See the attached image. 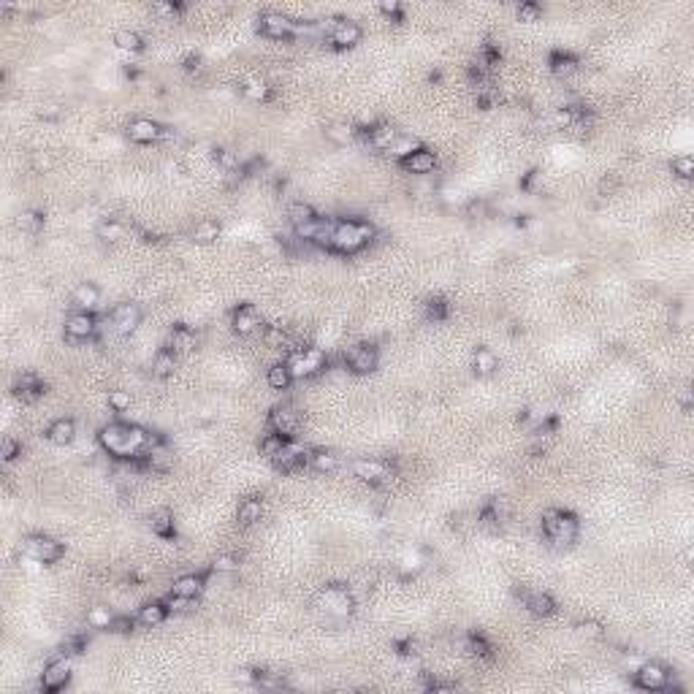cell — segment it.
<instances>
[{
	"instance_id": "obj_35",
	"label": "cell",
	"mask_w": 694,
	"mask_h": 694,
	"mask_svg": "<svg viewBox=\"0 0 694 694\" xmlns=\"http://www.w3.org/2000/svg\"><path fill=\"white\" fill-rule=\"evenodd\" d=\"M266 382H269L274 391H285V388H290V382H293V372H290L287 361L274 364V366L269 369V375H266Z\"/></svg>"
},
{
	"instance_id": "obj_22",
	"label": "cell",
	"mask_w": 694,
	"mask_h": 694,
	"mask_svg": "<svg viewBox=\"0 0 694 694\" xmlns=\"http://www.w3.org/2000/svg\"><path fill=\"white\" fill-rule=\"evenodd\" d=\"M195 347H198V334L193 328H188V326L171 328V334H168V350H174L179 355V353H193Z\"/></svg>"
},
{
	"instance_id": "obj_7",
	"label": "cell",
	"mask_w": 694,
	"mask_h": 694,
	"mask_svg": "<svg viewBox=\"0 0 694 694\" xmlns=\"http://www.w3.org/2000/svg\"><path fill=\"white\" fill-rule=\"evenodd\" d=\"M634 684L637 689H646V692H664L673 684V673L670 667L659 662H643L634 673Z\"/></svg>"
},
{
	"instance_id": "obj_16",
	"label": "cell",
	"mask_w": 694,
	"mask_h": 694,
	"mask_svg": "<svg viewBox=\"0 0 694 694\" xmlns=\"http://www.w3.org/2000/svg\"><path fill=\"white\" fill-rule=\"evenodd\" d=\"M350 470L364 483H382V480L391 477V467L385 461H380V459H355Z\"/></svg>"
},
{
	"instance_id": "obj_18",
	"label": "cell",
	"mask_w": 694,
	"mask_h": 694,
	"mask_svg": "<svg viewBox=\"0 0 694 694\" xmlns=\"http://www.w3.org/2000/svg\"><path fill=\"white\" fill-rule=\"evenodd\" d=\"M361 28L355 25V22H350V19H337L334 25H331V30H328V41L337 46V49H350V46H355V44H361Z\"/></svg>"
},
{
	"instance_id": "obj_27",
	"label": "cell",
	"mask_w": 694,
	"mask_h": 694,
	"mask_svg": "<svg viewBox=\"0 0 694 694\" xmlns=\"http://www.w3.org/2000/svg\"><path fill=\"white\" fill-rule=\"evenodd\" d=\"M76 437V423L71 418H57L49 429H46V440L52 445H68V442Z\"/></svg>"
},
{
	"instance_id": "obj_61",
	"label": "cell",
	"mask_w": 694,
	"mask_h": 694,
	"mask_svg": "<svg viewBox=\"0 0 694 694\" xmlns=\"http://www.w3.org/2000/svg\"><path fill=\"white\" fill-rule=\"evenodd\" d=\"M133 619H114V624H112V632H130L133 630Z\"/></svg>"
},
{
	"instance_id": "obj_39",
	"label": "cell",
	"mask_w": 694,
	"mask_h": 694,
	"mask_svg": "<svg viewBox=\"0 0 694 694\" xmlns=\"http://www.w3.org/2000/svg\"><path fill=\"white\" fill-rule=\"evenodd\" d=\"M95 233H98L100 242H120V239L125 236V225L120 220H103V222H98Z\"/></svg>"
},
{
	"instance_id": "obj_47",
	"label": "cell",
	"mask_w": 694,
	"mask_h": 694,
	"mask_svg": "<svg viewBox=\"0 0 694 694\" xmlns=\"http://www.w3.org/2000/svg\"><path fill=\"white\" fill-rule=\"evenodd\" d=\"M242 564V556L239 553H222L212 562V572H236Z\"/></svg>"
},
{
	"instance_id": "obj_52",
	"label": "cell",
	"mask_w": 694,
	"mask_h": 694,
	"mask_svg": "<svg viewBox=\"0 0 694 694\" xmlns=\"http://www.w3.org/2000/svg\"><path fill=\"white\" fill-rule=\"evenodd\" d=\"M109 407L114 412L130 410V393L127 391H109Z\"/></svg>"
},
{
	"instance_id": "obj_26",
	"label": "cell",
	"mask_w": 694,
	"mask_h": 694,
	"mask_svg": "<svg viewBox=\"0 0 694 694\" xmlns=\"http://www.w3.org/2000/svg\"><path fill=\"white\" fill-rule=\"evenodd\" d=\"M150 529H152L158 537H163V540H171V537L177 535V526H174V513H171V510H166V507L155 510V513L150 515Z\"/></svg>"
},
{
	"instance_id": "obj_50",
	"label": "cell",
	"mask_w": 694,
	"mask_h": 694,
	"mask_svg": "<svg viewBox=\"0 0 694 694\" xmlns=\"http://www.w3.org/2000/svg\"><path fill=\"white\" fill-rule=\"evenodd\" d=\"M575 630H578V634H583V637H594V640L605 634V627H602L600 621H594V619L578 621V624H575Z\"/></svg>"
},
{
	"instance_id": "obj_9",
	"label": "cell",
	"mask_w": 694,
	"mask_h": 694,
	"mask_svg": "<svg viewBox=\"0 0 694 694\" xmlns=\"http://www.w3.org/2000/svg\"><path fill=\"white\" fill-rule=\"evenodd\" d=\"M109 323H112V331H114L117 337H127V334H133V331L139 328V323H141V307L133 304V301H123V304H117V307L112 310Z\"/></svg>"
},
{
	"instance_id": "obj_11",
	"label": "cell",
	"mask_w": 694,
	"mask_h": 694,
	"mask_svg": "<svg viewBox=\"0 0 694 694\" xmlns=\"http://www.w3.org/2000/svg\"><path fill=\"white\" fill-rule=\"evenodd\" d=\"M345 364L347 369L353 372V375H369V372H375L380 364V353L375 345H355L347 350L345 355Z\"/></svg>"
},
{
	"instance_id": "obj_32",
	"label": "cell",
	"mask_w": 694,
	"mask_h": 694,
	"mask_svg": "<svg viewBox=\"0 0 694 694\" xmlns=\"http://www.w3.org/2000/svg\"><path fill=\"white\" fill-rule=\"evenodd\" d=\"M174 369H177V353L174 350H160L158 355H155V361H152V377L158 380H166L174 375Z\"/></svg>"
},
{
	"instance_id": "obj_33",
	"label": "cell",
	"mask_w": 694,
	"mask_h": 694,
	"mask_svg": "<svg viewBox=\"0 0 694 694\" xmlns=\"http://www.w3.org/2000/svg\"><path fill=\"white\" fill-rule=\"evenodd\" d=\"M222 233V225L217 220H201L193 228V242L195 244H212L217 242Z\"/></svg>"
},
{
	"instance_id": "obj_8",
	"label": "cell",
	"mask_w": 694,
	"mask_h": 694,
	"mask_svg": "<svg viewBox=\"0 0 694 694\" xmlns=\"http://www.w3.org/2000/svg\"><path fill=\"white\" fill-rule=\"evenodd\" d=\"M272 464L280 470V472H296L301 467H310V450L301 445V442L285 440V445L280 447V453L272 459Z\"/></svg>"
},
{
	"instance_id": "obj_53",
	"label": "cell",
	"mask_w": 694,
	"mask_h": 694,
	"mask_svg": "<svg viewBox=\"0 0 694 694\" xmlns=\"http://www.w3.org/2000/svg\"><path fill=\"white\" fill-rule=\"evenodd\" d=\"M215 160L220 163L225 171H233V168H239V155H236L233 150H225V147L215 150Z\"/></svg>"
},
{
	"instance_id": "obj_57",
	"label": "cell",
	"mask_w": 694,
	"mask_h": 694,
	"mask_svg": "<svg viewBox=\"0 0 694 694\" xmlns=\"http://www.w3.org/2000/svg\"><path fill=\"white\" fill-rule=\"evenodd\" d=\"M166 602V607H168V613H185L190 605L195 600H188V597H179V594H168V600Z\"/></svg>"
},
{
	"instance_id": "obj_29",
	"label": "cell",
	"mask_w": 694,
	"mask_h": 694,
	"mask_svg": "<svg viewBox=\"0 0 694 694\" xmlns=\"http://www.w3.org/2000/svg\"><path fill=\"white\" fill-rule=\"evenodd\" d=\"M526 610L537 616V619H545V616H551L553 610H556V602L551 594H545V591H532V594H526Z\"/></svg>"
},
{
	"instance_id": "obj_34",
	"label": "cell",
	"mask_w": 694,
	"mask_h": 694,
	"mask_svg": "<svg viewBox=\"0 0 694 694\" xmlns=\"http://www.w3.org/2000/svg\"><path fill=\"white\" fill-rule=\"evenodd\" d=\"M551 71H553L556 76L567 79V76H572V73L578 71V57L569 55V52H553V55H551Z\"/></svg>"
},
{
	"instance_id": "obj_5",
	"label": "cell",
	"mask_w": 694,
	"mask_h": 694,
	"mask_svg": "<svg viewBox=\"0 0 694 694\" xmlns=\"http://www.w3.org/2000/svg\"><path fill=\"white\" fill-rule=\"evenodd\" d=\"M287 366L293 372V380L312 377V375L326 369V353L320 347H299L287 358Z\"/></svg>"
},
{
	"instance_id": "obj_24",
	"label": "cell",
	"mask_w": 694,
	"mask_h": 694,
	"mask_svg": "<svg viewBox=\"0 0 694 694\" xmlns=\"http://www.w3.org/2000/svg\"><path fill=\"white\" fill-rule=\"evenodd\" d=\"M472 369L477 377H491L497 369H499V361H497V355H494V350H488V347H477L472 355Z\"/></svg>"
},
{
	"instance_id": "obj_51",
	"label": "cell",
	"mask_w": 694,
	"mask_h": 694,
	"mask_svg": "<svg viewBox=\"0 0 694 694\" xmlns=\"http://www.w3.org/2000/svg\"><path fill=\"white\" fill-rule=\"evenodd\" d=\"M467 646H470V651H472L474 657H483V659H491V646L486 643V637H483V634H470Z\"/></svg>"
},
{
	"instance_id": "obj_28",
	"label": "cell",
	"mask_w": 694,
	"mask_h": 694,
	"mask_svg": "<svg viewBox=\"0 0 694 694\" xmlns=\"http://www.w3.org/2000/svg\"><path fill=\"white\" fill-rule=\"evenodd\" d=\"M369 144L375 147V150H391V144L399 139V133H396V127L391 125V123H380V125H375V127H369Z\"/></svg>"
},
{
	"instance_id": "obj_12",
	"label": "cell",
	"mask_w": 694,
	"mask_h": 694,
	"mask_svg": "<svg viewBox=\"0 0 694 694\" xmlns=\"http://www.w3.org/2000/svg\"><path fill=\"white\" fill-rule=\"evenodd\" d=\"M258 33H260V35H266V38H277V41H283V38H290V35L296 33V22H293L290 17H285V14L266 11V14H260V17H258Z\"/></svg>"
},
{
	"instance_id": "obj_54",
	"label": "cell",
	"mask_w": 694,
	"mask_h": 694,
	"mask_svg": "<svg viewBox=\"0 0 694 694\" xmlns=\"http://www.w3.org/2000/svg\"><path fill=\"white\" fill-rule=\"evenodd\" d=\"M542 17V6L540 3H521L518 6V19L521 22H535Z\"/></svg>"
},
{
	"instance_id": "obj_59",
	"label": "cell",
	"mask_w": 694,
	"mask_h": 694,
	"mask_svg": "<svg viewBox=\"0 0 694 694\" xmlns=\"http://www.w3.org/2000/svg\"><path fill=\"white\" fill-rule=\"evenodd\" d=\"M182 8H185L182 3H155V6H152L155 14H166V17H174V14H179Z\"/></svg>"
},
{
	"instance_id": "obj_25",
	"label": "cell",
	"mask_w": 694,
	"mask_h": 694,
	"mask_svg": "<svg viewBox=\"0 0 694 694\" xmlns=\"http://www.w3.org/2000/svg\"><path fill=\"white\" fill-rule=\"evenodd\" d=\"M98 301H100V287L95 283H79L73 287V304L76 307H82L84 312H90L98 307Z\"/></svg>"
},
{
	"instance_id": "obj_41",
	"label": "cell",
	"mask_w": 694,
	"mask_h": 694,
	"mask_svg": "<svg viewBox=\"0 0 694 694\" xmlns=\"http://www.w3.org/2000/svg\"><path fill=\"white\" fill-rule=\"evenodd\" d=\"M423 144L415 139V136H399L393 144H391V150H388V155H393V158L404 160L407 155H412L415 150H420Z\"/></svg>"
},
{
	"instance_id": "obj_4",
	"label": "cell",
	"mask_w": 694,
	"mask_h": 694,
	"mask_svg": "<svg viewBox=\"0 0 694 694\" xmlns=\"http://www.w3.org/2000/svg\"><path fill=\"white\" fill-rule=\"evenodd\" d=\"M315 607H320L328 619H350L353 616V607H355V602H353V594L347 591L345 586H339V583H331V586H326L320 594L315 597Z\"/></svg>"
},
{
	"instance_id": "obj_46",
	"label": "cell",
	"mask_w": 694,
	"mask_h": 694,
	"mask_svg": "<svg viewBox=\"0 0 694 694\" xmlns=\"http://www.w3.org/2000/svg\"><path fill=\"white\" fill-rule=\"evenodd\" d=\"M670 168H673V174H678L681 179H692L694 177V158L692 155H678V158L670 160Z\"/></svg>"
},
{
	"instance_id": "obj_56",
	"label": "cell",
	"mask_w": 694,
	"mask_h": 694,
	"mask_svg": "<svg viewBox=\"0 0 694 694\" xmlns=\"http://www.w3.org/2000/svg\"><path fill=\"white\" fill-rule=\"evenodd\" d=\"M19 450H22V447H19V442L14 440V437H6V440L0 442V459H3V461H14V459L19 456Z\"/></svg>"
},
{
	"instance_id": "obj_36",
	"label": "cell",
	"mask_w": 694,
	"mask_h": 694,
	"mask_svg": "<svg viewBox=\"0 0 694 694\" xmlns=\"http://www.w3.org/2000/svg\"><path fill=\"white\" fill-rule=\"evenodd\" d=\"M250 684L260 689H283L285 678L280 673H269V670H250Z\"/></svg>"
},
{
	"instance_id": "obj_20",
	"label": "cell",
	"mask_w": 694,
	"mask_h": 694,
	"mask_svg": "<svg viewBox=\"0 0 694 694\" xmlns=\"http://www.w3.org/2000/svg\"><path fill=\"white\" fill-rule=\"evenodd\" d=\"M399 163H402V168H404V171L423 177V174H431V171L437 168V155H434L431 150L420 147V150H415L412 155H407V158L399 160Z\"/></svg>"
},
{
	"instance_id": "obj_38",
	"label": "cell",
	"mask_w": 694,
	"mask_h": 694,
	"mask_svg": "<svg viewBox=\"0 0 694 694\" xmlns=\"http://www.w3.org/2000/svg\"><path fill=\"white\" fill-rule=\"evenodd\" d=\"M17 228L22 231V233H38L41 228H44V215L41 212H35V209H25V212H19L17 215Z\"/></svg>"
},
{
	"instance_id": "obj_14",
	"label": "cell",
	"mask_w": 694,
	"mask_h": 694,
	"mask_svg": "<svg viewBox=\"0 0 694 694\" xmlns=\"http://www.w3.org/2000/svg\"><path fill=\"white\" fill-rule=\"evenodd\" d=\"M269 429H272L274 434L285 437V440H290L293 431L299 429V412H296V407H290V404L274 407V410L269 412Z\"/></svg>"
},
{
	"instance_id": "obj_40",
	"label": "cell",
	"mask_w": 694,
	"mask_h": 694,
	"mask_svg": "<svg viewBox=\"0 0 694 694\" xmlns=\"http://www.w3.org/2000/svg\"><path fill=\"white\" fill-rule=\"evenodd\" d=\"M114 619H117V616H114L109 607H103V605H95L93 610L87 613V624H90L93 630H112Z\"/></svg>"
},
{
	"instance_id": "obj_44",
	"label": "cell",
	"mask_w": 694,
	"mask_h": 694,
	"mask_svg": "<svg viewBox=\"0 0 694 694\" xmlns=\"http://www.w3.org/2000/svg\"><path fill=\"white\" fill-rule=\"evenodd\" d=\"M242 93H244V98H250V100H269L272 98V87L263 82V79H250L244 87H242Z\"/></svg>"
},
{
	"instance_id": "obj_62",
	"label": "cell",
	"mask_w": 694,
	"mask_h": 694,
	"mask_svg": "<svg viewBox=\"0 0 694 694\" xmlns=\"http://www.w3.org/2000/svg\"><path fill=\"white\" fill-rule=\"evenodd\" d=\"M33 166H35L38 171H44V168H49V158L41 155V152H35V155H33Z\"/></svg>"
},
{
	"instance_id": "obj_30",
	"label": "cell",
	"mask_w": 694,
	"mask_h": 694,
	"mask_svg": "<svg viewBox=\"0 0 694 694\" xmlns=\"http://www.w3.org/2000/svg\"><path fill=\"white\" fill-rule=\"evenodd\" d=\"M260 515H263V499H258V497H250V499H244L239 510H236V521H239V526H253L260 521Z\"/></svg>"
},
{
	"instance_id": "obj_49",
	"label": "cell",
	"mask_w": 694,
	"mask_h": 694,
	"mask_svg": "<svg viewBox=\"0 0 694 694\" xmlns=\"http://www.w3.org/2000/svg\"><path fill=\"white\" fill-rule=\"evenodd\" d=\"M38 117H41L44 123H57V120L63 117V106L55 103V100H46V103L38 106Z\"/></svg>"
},
{
	"instance_id": "obj_37",
	"label": "cell",
	"mask_w": 694,
	"mask_h": 694,
	"mask_svg": "<svg viewBox=\"0 0 694 694\" xmlns=\"http://www.w3.org/2000/svg\"><path fill=\"white\" fill-rule=\"evenodd\" d=\"M326 139L331 144H337V147H345V144H350L355 139V130H353V125H347V123H331V125L326 127Z\"/></svg>"
},
{
	"instance_id": "obj_19",
	"label": "cell",
	"mask_w": 694,
	"mask_h": 694,
	"mask_svg": "<svg viewBox=\"0 0 694 694\" xmlns=\"http://www.w3.org/2000/svg\"><path fill=\"white\" fill-rule=\"evenodd\" d=\"M233 331L239 334V337H253L258 334L260 328H263V320L258 315V310H255L253 304H244V307H239L236 312H233Z\"/></svg>"
},
{
	"instance_id": "obj_58",
	"label": "cell",
	"mask_w": 694,
	"mask_h": 694,
	"mask_svg": "<svg viewBox=\"0 0 694 694\" xmlns=\"http://www.w3.org/2000/svg\"><path fill=\"white\" fill-rule=\"evenodd\" d=\"M553 125L556 127H572L575 125V112L572 109H559L553 114Z\"/></svg>"
},
{
	"instance_id": "obj_55",
	"label": "cell",
	"mask_w": 694,
	"mask_h": 694,
	"mask_svg": "<svg viewBox=\"0 0 694 694\" xmlns=\"http://www.w3.org/2000/svg\"><path fill=\"white\" fill-rule=\"evenodd\" d=\"M84 648H87V637H84V634H73V637H68L63 643V654H68V657L82 654Z\"/></svg>"
},
{
	"instance_id": "obj_2",
	"label": "cell",
	"mask_w": 694,
	"mask_h": 694,
	"mask_svg": "<svg viewBox=\"0 0 694 694\" xmlns=\"http://www.w3.org/2000/svg\"><path fill=\"white\" fill-rule=\"evenodd\" d=\"M375 239V228L372 222L364 220H337L331 239H328V250L339 255H353L364 250L369 242Z\"/></svg>"
},
{
	"instance_id": "obj_43",
	"label": "cell",
	"mask_w": 694,
	"mask_h": 694,
	"mask_svg": "<svg viewBox=\"0 0 694 694\" xmlns=\"http://www.w3.org/2000/svg\"><path fill=\"white\" fill-rule=\"evenodd\" d=\"M114 44L125 52H141L144 49V41L136 30H117L114 33Z\"/></svg>"
},
{
	"instance_id": "obj_48",
	"label": "cell",
	"mask_w": 694,
	"mask_h": 694,
	"mask_svg": "<svg viewBox=\"0 0 694 694\" xmlns=\"http://www.w3.org/2000/svg\"><path fill=\"white\" fill-rule=\"evenodd\" d=\"M283 445H285V437H280V434H274V431H272V434H266L263 442H260V453H263L266 459H274V456L280 453V447H283Z\"/></svg>"
},
{
	"instance_id": "obj_15",
	"label": "cell",
	"mask_w": 694,
	"mask_h": 694,
	"mask_svg": "<svg viewBox=\"0 0 694 694\" xmlns=\"http://www.w3.org/2000/svg\"><path fill=\"white\" fill-rule=\"evenodd\" d=\"M125 136L133 141V144H152L166 136V127L158 125L155 120H147V117H139V120H130Z\"/></svg>"
},
{
	"instance_id": "obj_6",
	"label": "cell",
	"mask_w": 694,
	"mask_h": 694,
	"mask_svg": "<svg viewBox=\"0 0 694 694\" xmlns=\"http://www.w3.org/2000/svg\"><path fill=\"white\" fill-rule=\"evenodd\" d=\"M22 553L25 556H30L35 559L38 564H55V562H60L65 553V545L60 540H52V537H44V535H33V537H25V542H22Z\"/></svg>"
},
{
	"instance_id": "obj_45",
	"label": "cell",
	"mask_w": 694,
	"mask_h": 694,
	"mask_svg": "<svg viewBox=\"0 0 694 694\" xmlns=\"http://www.w3.org/2000/svg\"><path fill=\"white\" fill-rule=\"evenodd\" d=\"M447 312H450V307H447V301H445L442 296H434V299L426 301V317H429V320L442 323V320L447 317Z\"/></svg>"
},
{
	"instance_id": "obj_42",
	"label": "cell",
	"mask_w": 694,
	"mask_h": 694,
	"mask_svg": "<svg viewBox=\"0 0 694 694\" xmlns=\"http://www.w3.org/2000/svg\"><path fill=\"white\" fill-rule=\"evenodd\" d=\"M287 217H290V222H293V228H299V225H304V222H312L317 215H315V209H312L310 204L296 201V204H290V206H287Z\"/></svg>"
},
{
	"instance_id": "obj_60",
	"label": "cell",
	"mask_w": 694,
	"mask_h": 694,
	"mask_svg": "<svg viewBox=\"0 0 694 694\" xmlns=\"http://www.w3.org/2000/svg\"><path fill=\"white\" fill-rule=\"evenodd\" d=\"M380 11H382L385 17H393L396 22H402V17H404V14H402V6H399L396 0H391V3H382V6H380Z\"/></svg>"
},
{
	"instance_id": "obj_13",
	"label": "cell",
	"mask_w": 694,
	"mask_h": 694,
	"mask_svg": "<svg viewBox=\"0 0 694 694\" xmlns=\"http://www.w3.org/2000/svg\"><path fill=\"white\" fill-rule=\"evenodd\" d=\"M95 331H98V320L93 317V312H73V315L65 320V331L63 337L68 342H87L93 339Z\"/></svg>"
},
{
	"instance_id": "obj_1",
	"label": "cell",
	"mask_w": 694,
	"mask_h": 694,
	"mask_svg": "<svg viewBox=\"0 0 694 694\" xmlns=\"http://www.w3.org/2000/svg\"><path fill=\"white\" fill-rule=\"evenodd\" d=\"M98 442L100 447L109 453V456H117V459H127V461H136L141 459L152 445H158L160 437H155L152 431L136 426V423H125V420H114L109 426H103L98 431Z\"/></svg>"
},
{
	"instance_id": "obj_10",
	"label": "cell",
	"mask_w": 694,
	"mask_h": 694,
	"mask_svg": "<svg viewBox=\"0 0 694 694\" xmlns=\"http://www.w3.org/2000/svg\"><path fill=\"white\" fill-rule=\"evenodd\" d=\"M68 681H71V659H68V654H60L57 659H52V662L44 667V673H41V689L44 692H60V689H65Z\"/></svg>"
},
{
	"instance_id": "obj_3",
	"label": "cell",
	"mask_w": 694,
	"mask_h": 694,
	"mask_svg": "<svg viewBox=\"0 0 694 694\" xmlns=\"http://www.w3.org/2000/svg\"><path fill=\"white\" fill-rule=\"evenodd\" d=\"M578 518L572 513H564V510H548L542 515V535L548 537L553 545L559 548H567L578 540Z\"/></svg>"
},
{
	"instance_id": "obj_31",
	"label": "cell",
	"mask_w": 694,
	"mask_h": 694,
	"mask_svg": "<svg viewBox=\"0 0 694 694\" xmlns=\"http://www.w3.org/2000/svg\"><path fill=\"white\" fill-rule=\"evenodd\" d=\"M337 467H339V456L334 450H326V447L310 450V470H315V472H334Z\"/></svg>"
},
{
	"instance_id": "obj_23",
	"label": "cell",
	"mask_w": 694,
	"mask_h": 694,
	"mask_svg": "<svg viewBox=\"0 0 694 694\" xmlns=\"http://www.w3.org/2000/svg\"><path fill=\"white\" fill-rule=\"evenodd\" d=\"M168 619V607H166V602H147V605H141L139 607V616H136V621L141 624V627H160L163 621Z\"/></svg>"
},
{
	"instance_id": "obj_21",
	"label": "cell",
	"mask_w": 694,
	"mask_h": 694,
	"mask_svg": "<svg viewBox=\"0 0 694 694\" xmlns=\"http://www.w3.org/2000/svg\"><path fill=\"white\" fill-rule=\"evenodd\" d=\"M204 586H206V575H182L171 583V594H179V597H188V600H198L204 594Z\"/></svg>"
},
{
	"instance_id": "obj_63",
	"label": "cell",
	"mask_w": 694,
	"mask_h": 694,
	"mask_svg": "<svg viewBox=\"0 0 694 694\" xmlns=\"http://www.w3.org/2000/svg\"><path fill=\"white\" fill-rule=\"evenodd\" d=\"M396 648H399V654H402V657H410V654H415V643H412V640H404V643H399Z\"/></svg>"
},
{
	"instance_id": "obj_17",
	"label": "cell",
	"mask_w": 694,
	"mask_h": 694,
	"mask_svg": "<svg viewBox=\"0 0 694 694\" xmlns=\"http://www.w3.org/2000/svg\"><path fill=\"white\" fill-rule=\"evenodd\" d=\"M44 393H46V382L38 377L35 372H25V375H19V377L14 380V396L19 402H25V404L41 399Z\"/></svg>"
}]
</instances>
